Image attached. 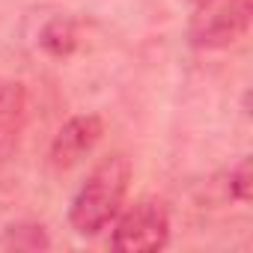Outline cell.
<instances>
[{"label": "cell", "instance_id": "1", "mask_svg": "<svg viewBox=\"0 0 253 253\" xmlns=\"http://www.w3.org/2000/svg\"><path fill=\"white\" fill-rule=\"evenodd\" d=\"M131 182V161L125 155H110L104 158L81 185V191L72 200L69 220L75 232L81 235H95L101 232L122 209V200L128 194Z\"/></svg>", "mask_w": 253, "mask_h": 253}, {"label": "cell", "instance_id": "2", "mask_svg": "<svg viewBox=\"0 0 253 253\" xmlns=\"http://www.w3.org/2000/svg\"><path fill=\"white\" fill-rule=\"evenodd\" d=\"M253 15V0H194V15L188 24L197 48H229L244 39Z\"/></svg>", "mask_w": 253, "mask_h": 253}, {"label": "cell", "instance_id": "3", "mask_svg": "<svg viewBox=\"0 0 253 253\" xmlns=\"http://www.w3.org/2000/svg\"><path fill=\"white\" fill-rule=\"evenodd\" d=\"M170 238V214L158 200H140L125 211L113 232V247L125 253L161 250Z\"/></svg>", "mask_w": 253, "mask_h": 253}, {"label": "cell", "instance_id": "4", "mask_svg": "<svg viewBox=\"0 0 253 253\" xmlns=\"http://www.w3.org/2000/svg\"><path fill=\"white\" fill-rule=\"evenodd\" d=\"M101 134H104L101 116H95V113L72 116L63 128L54 134V140H51V164L57 170L75 167L81 158H86L95 149V143L101 140Z\"/></svg>", "mask_w": 253, "mask_h": 253}, {"label": "cell", "instance_id": "5", "mask_svg": "<svg viewBox=\"0 0 253 253\" xmlns=\"http://www.w3.org/2000/svg\"><path fill=\"white\" fill-rule=\"evenodd\" d=\"M27 119V95L15 81L0 78V161H6L21 140Z\"/></svg>", "mask_w": 253, "mask_h": 253}, {"label": "cell", "instance_id": "6", "mask_svg": "<svg viewBox=\"0 0 253 253\" xmlns=\"http://www.w3.org/2000/svg\"><path fill=\"white\" fill-rule=\"evenodd\" d=\"M39 45L51 57H69L78 48V24L66 15H57V18L45 21V27L39 30Z\"/></svg>", "mask_w": 253, "mask_h": 253}, {"label": "cell", "instance_id": "7", "mask_svg": "<svg viewBox=\"0 0 253 253\" xmlns=\"http://www.w3.org/2000/svg\"><path fill=\"white\" fill-rule=\"evenodd\" d=\"M229 194L238 203H250L253 197V170H250V158H244L232 173H229Z\"/></svg>", "mask_w": 253, "mask_h": 253}, {"label": "cell", "instance_id": "8", "mask_svg": "<svg viewBox=\"0 0 253 253\" xmlns=\"http://www.w3.org/2000/svg\"><path fill=\"white\" fill-rule=\"evenodd\" d=\"M191 3H194V0H191Z\"/></svg>", "mask_w": 253, "mask_h": 253}]
</instances>
